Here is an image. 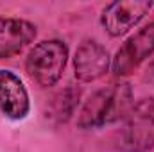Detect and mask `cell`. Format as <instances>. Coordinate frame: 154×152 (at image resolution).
Here are the masks:
<instances>
[{
	"mask_svg": "<svg viewBox=\"0 0 154 152\" xmlns=\"http://www.w3.org/2000/svg\"><path fill=\"white\" fill-rule=\"evenodd\" d=\"M145 79H147L149 82H152V84H154V63L151 65V66H149V68H147V74H145Z\"/></svg>",
	"mask_w": 154,
	"mask_h": 152,
	"instance_id": "10",
	"label": "cell"
},
{
	"mask_svg": "<svg viewBox=\"0 0 154 152\" xmlns=\"http://www.w3.org/2000/svg\"><path fill=\"white\" fill-rule=\"evenodd\" d=\"M133 106L134 102H133V91L129 84L125 82L109 84L99 90L97 93H93L86 100L77 118V127L97 129L106 123L118 122L127 116Z\"/></svg>",
	"mask_w": 154,
	"mask_h": 152,
	"instance_id": "1",
	"label": "cell"
},
{
	"mask_svg": "<svg viewBox=\"0 0 154 152\" xmlns=\"http://www.w3.org/2000/svg\"><path fill=\"white\" fill-rule=\"evenodd\" d=\"M122 152H149L154 149V99L138 100L127 116L118 140Z\"/></svg>",
	"mask_w": 154,
	"mask_h": 152,
	"instance_id": "2",
	"label": "cell"
},
{
	"mask_svg": "<svg viewBox=\"0 0 154 152\" xmlns=\"http://www.w3.org/2000/svg\"><path fill=\"white\" fill-rule=\"evenodd\" d=\"M154 54V23L140 29L127 39L113 59V72L116 75H127L138 68L149 56Z\"/></svg>",
	"mask_w": 154,
	"mask_h": 152,
	"instance_id": "5",
	"label": "cell"
},
{
	"mask_svg": "<svg viewBox=\"0 0 154 152\" xmlns=\"http://www.w3.org/2000/svg\"><path fill=\"white\" fill-rule=\"evenodd\" d=\"M152 7L151 0H120L106 5L100 22L108 34L122 36L131 27H134Z\"/></svg>",
	"mask_w": 154,
	"mask_h": 152,
	"instance_id": "4",
	"label": "cell"
},
{
	"mask_svg": "<svg viewBox=\"0 0 154 152\" xmlns=\"http://www.w3.org/2000/svg\"><path fill=\"white\" fill-rule=\"evenodd\" d=\"M68 48L59 39H47L38 43L27 56L25 70L29 77L39 86H54L66 66Z\"/></svg>",
	"mask_w": 154,
	"mask_h": 152,
	"instance_id": "3",
	"label": "cell"
},
{
	"mask_svg": "<svg viewBox=\"0 0 154 152\" xmlns=\"http://www.w3.org/2000/svg\"><path fill=\"white\" fill-rule=\"evenodd\" d=\"M74 68L79 81L82 82L97 81L109 68V54L100 43L93 39H86L77 48L74 57Z\"/></svg>",
	"mask_w": 154,
	"mask_h": 152,
	"instance_id": "6",
	"label": "cell"
},
{
	"mask_svg": "<svg viewBox=\"0 0 154 152\" xmlns=\"http://www.w3.org/2000/svg\"><path fill=\"white\" fill-rule=\"evenodd\" d=\"M79 95H81L79 88H75L74 84L66 86L63 91H59L50 100V104L47 108V118H52V120H56L59 123L66 122L75 111V106L79 102Z\"/></svg>",
	"mask_w": 154,
	"mask_h": 152,
	"instance_id": "9",
	"label": "cell"
},
{
	"mask_svg": "<svg viewBox=\"0 0 154 152\" xmlns=\"http://www.w3.org/2000/svg\"><path fill=\"white\" fill-rule=\"evenodd\" d=\"M0 111L13 120H20L29 113L27 90L20 77L9 70H0Z\"/></svg>",
	"mask_w": 154,
	"mask_h": 152,
	"instance_id": "7",
	"label": "cell"
},
{
	"mask_svg": "<svg viewBox=\"0 0 154 152\" xmlns=\"http://www.w3.org/2000/svg\"><path fill=\"white\" fill-rule=\"evenodd\" d=\"M36 38V27L27 20L0 18V59L13 57L20 54Z\"/></svg>",
	"mask_w": 154,
	"mask_h": 152,
	"instance_id": "8",
	"label": "cell"
}]
</instances>
